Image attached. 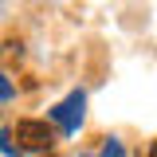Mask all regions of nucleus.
I'll return each instance as SVG.
<instances>
[{
	"instance_id": "obj_1",
	"label": "nucleus",
	"mask_w": 157,
	"mask_h": 157,
	"mask_svg": "<svg viewBox=\"0 0 157 157\" xmlns=\"http://www.w3.org/2000/svg\"><path fill=\"white\" fill-rule=\"evenodd\" d=\"M12 137L20 141V149H36V153H43V149L55 145V130H51L47 122H39V118H24V122H16Z\"/></svg>"
},
{
	"instance_id": "obj_2",
	"label": "nucleus",
	"mask_w": 157,
	"mask_h": 157,
	"mask_svg": "<svg viewBox=\"0 0 157 157\" xmlns=\"http://www.w3.org/2000/svg\"><path fill=\"white\" fill-rule=\"evenodd\" d=\"M82 106H86V98H82V90H75V94H67L55 110H51V122H55L63 134H75L78 122H82Z\"/></svg>"
},
{
	"instance_id": "obj_3",
	"label": "nucleus",
	"mask_w": 157,
	"mask_h": 157,
	"mask_svg": "<svg viewBox=\"0 0 157 157\" xmlns=\"http://www.w3.org/2000/svg\"><path fill=\"white\" fill-rule=\"evenodd\" d=\"M94 157H126V149H122V141H106L102 153H94Z\"/></svg>"
},
{
	"instance_id": "obj_4",
	"label": "nucleus",
	"mask_w": 157,
	"mask_h": 157,
	"mask_svg": "<svg viewBox=\"0 0 157 157\" xmlns=\"http://www.w3.org/2000/svg\"><path fill=\"white\" fill-rule=\"evenodd\" d=\"M8 94H12V86L4 82V75H0V98H8Z\"/></svg>"
},
{
	"instance_id": "obj_5",
	"label": "nucleus",
	"mask_w": 157,
	"mask_h": 157,
	"mask_svg": "<svg viewBox=\"0 0 157 157\" xmlns=\"http://www.w3.org/2000/svg\"><path fill=\"white\" fill-rule=\"evenodd\" d=\"M145 157H157V141H153V145H149V153H145Z\"/></svg>"
}]
</instances>
